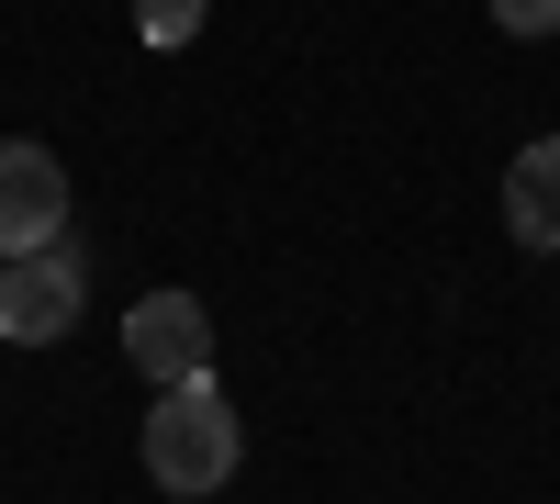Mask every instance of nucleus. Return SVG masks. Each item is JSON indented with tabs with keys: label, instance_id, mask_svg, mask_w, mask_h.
I'll use <instances>...</instances> for the list:
<instances>
[{
	"label": "nucleus",
	"instance_id": "1",
	"mask_svg": "<svg viewBox=\"0 0 560 504\" xmlns=\"http://www.w3.org/2000/svg\"><path fill=\"white\" fill-rule=\"evenodd\" d=\"M236 460H247V426H236V403H224L213 382H168L158 403H147V482L158 493H224L236 482Z\"/></svg>",
	"mask_w": 560,
	"mask_h": 504
},
{
	"label": "nucleus",
	"instance_id": "2",
	"mask_svg": "<svg viewBox=\"0 0 560 504\" xmlns=\"http://www.w3.org/2000/svg\"><path fill=\"white\" fill-rule=\"evenodd\" d=\"M79 314H90V258L68 236L34 247V258H0V337L12 348H57Z\"/></svg>",
	"mask_w": 560,
	"mask_h": 504
},
{
	"label": "nucleus",
	"instance_id": "3",
	"mask_svg": "<svg viewBox=\"0 0 560 504\" xmlns=\"http://www.w3.org/2000/svg\"><path fill=\"white\" fill-rule=\"evenodd\" d=\"M124 359L158 392L168 382H213V314H202V292H147V303L124 314Z\"/></svg>",
	"mask_w": 560,
	"mask_h": 504
},
{
	"label": "nucleus",
	"instance_id": "4",
	"mask_svg": "<svg viewBox=\"0 0 560 504\" xmlns=\"http://www.w3.org/2000/svg\"><path fill=\"white\" fill-rule=\"evenodd\" d=\"M57 236H68V168H57V146L12 134L0 146V258H34Z\"/></svg>",
	"mask_w": 560,
	"mask_h": 504
},
{
	"label": "nucleus",
	"instance_id": "5",
	"mask_svg": "<svg viewBox=\"0 0 560 504\" xmlns=\"http://www.w3.org/2000/svg\"><path fill=\"white\" fill-rule=\"evenodd\" d=\"M504 224H516L527 258H560V134L516 146V168H504Z\"/></svg>",
	"mask_w": 560,
	"mask_h": 504
},
{
	"label": "nucleus",
	"instance_id": "6",
	"mask_svg": "<svg viewBox=\"0 0 560 504\" xmlns=\"http://www.w3.org/2000/svg\"><path fill=\"white\" fill-rule=\"evenodd\" d=\"M135 34H147V45H191L202 34V0H135Z\"/></svg>",
	"mask_w": 560,
	"mask_h": 504
},
{
	"label": "nucleus",
	"instance_id": "7",
	"mask_svg": "<svg viewBox=\"0 0 560 504\" xmlns=\"http://www.w3.org/2000/svg\"><path fill=\"white\" fill-rule=\"evenodd\" d=\"M504 34H560V0H493Z\"/></svg>",
	"mask_w": 560,
	"mask_h": 504
}]
</instances>
